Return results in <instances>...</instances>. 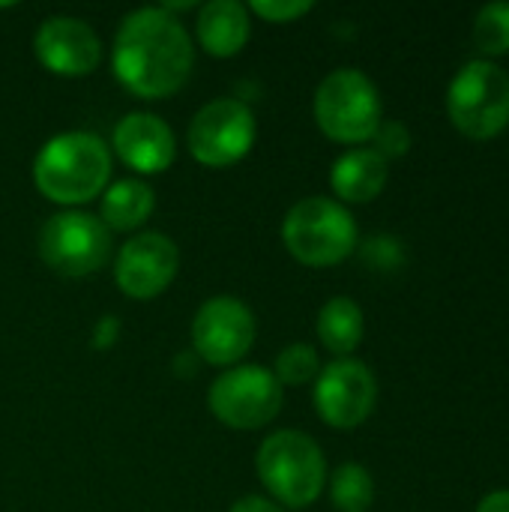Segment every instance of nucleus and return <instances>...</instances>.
Returning a JSON list of instances; mask_svg holds the SVG:
<instances>
[{
    "mask_svg": "<svg viewBox=\"0 0 509 512\" xmlns=\"http://www.w3.org/2000/svg\"><path fill=\"white\" fill-rule=\"evenodd\" d=\"M195 48L189 30L162 6L129 12L114 36V78L138 99L174 96L192 72Z\"/></svg>",
    "mask_w": 509,
    "mask_h": 512,
    "instance_id": "1",
    "label": "nucleus"
},
{
    "mask_svg": "<svg viewBox=\"0 0 509 512\" xmlns=\"http://www.w3.org/2000/svg\"><path fill=\"white\" fill-rule=\"evenodd\" d=\"M111 153L93 132H60L42 144L33 159V183L42 198L75 207L108 189Z\"/></svg>",
    "mask_w": 509,
    "mask_h": 512,
    "instance_id": "2",
    "label": "nucleus"
},
{
    "mask_svg": "<svg viewBox=\"0 0 509 512\" xmlns=\"http://www.w3.org/2000/svg\"><path fill=\"white\" fill-rule=\"evenodd\" d=\"M255 468L270 501L288 510H306L315 504L327 483L321 447L315 438L297 429H282L264 438L255 456Z\"/></svg>",
    "mask_w": 509,
    "mask_h": 512,
    "instance_id": "3",
    "label": "nucleus"
},
{
    "mask_svg": "<svg viewBox=\"0 0 509 512\" xmlns=\"http://www.w3.org/2000/svg\"><path fill=\"white\" fill-rule=\"evenodd\" d=\"M282 243L306 267H333L354 252L357 222L333 198H303L285 213Z\"/></svg>",
    "mask_w": 509,
    "mask_h": 512,
    "instance_id": "4",
    "label": "nucleus"
},
{
    "mask_svg": "<svg viewBox=\"0 0 509 512\" xmlns=\"http://www.w3.org/2000/svg\"><path fill=\"white\" fill-rule=\"evenodd\" d=\"M315 120L339 144L372 141L381 126L378 87L360 69H336L315 90Z\"/></svg>",
    "mask_w": 509,
    "mask_h": 512,
    "instance_id": "5",
    "label": "nucleus"
},
{
    "mask_svg": "<svg viewBox=\"0 0 509 512\" xmlns=\"http://www.w3.org/2000/svg\"><path fill=\"white\" fill-rule=\"evenodd\" d=\"M447 111L468 138L501 135L509 126V75L492 60L465 63L447 90Z\"/></svg>",
    "mask_w": 509,
    "mask_h": 512,
    "instance_id": "6",
    "label": "nucleus"
},
{
    "mask_svg": "<svg viewBox=\"0 0 509 512\" xmlns=\"http://www.w3.org/2000/svg\"><path fill=\"white\" fill-rule=\"evenodd\" d=\"M39 258L60 276H90L111 258V231L93 213L63 210L42 225Z\"/></svg>",
    "mask_w": 509,
    "mask_h": 512,
    "instance_id": "7",
    "label": "nucleus"
},
{
    "mask_svg": "<svg viewBox=\"0 0 509 512\" xmlns=\"http://www.w3.org/2000/svg\"><path fill=\"white\" fill-rule=\"evenodd\" d=\"M285 387L264 366H231L207 393L210 414L228 429H261L276 420Z\"/></svg>",
    "mask_w": 509,
    "mask_h": 512,
    "instance_id": "8",
    "label": "nucleus"
},
{
    "mask_svg": "<svg viewBox=\"0 0 509 512\" xmlns=\"http://www.w3.org/2000/svg\"><path fill=\"white\" fill-rule=\"evenodd\" d=\"M258 123L246 102L213 99L189 123L186 144L195 162L204 168H231L255 144Z\"/></svg>",
    "mask_w": 509,
    "mask_h": 512,
    "instance_id": "9",
    "label": "nucleus"
},
{
    "mask_svg": "<svg viewBox=\"0 0 509 512\" xmlns=\"http://www.w3.org/2000/svg\"><path fill=\"white\" fill-rule=\"evenodd\" d=\"M255 345V315L237 297L207 300L192 321V354L210 366H237Z\"/></svg>",
    "mask_w": 509,
    "mask_h": 512,
    "instance_id": "10",
    "label": "nucleus"
},
{
    "mask_svg": "<svg viewBox=\"0 0 509 512\" xmlns=\"http://www.w3.org/2000/svg\"><path fill=\"white\" fill-rule=\"evenodd\" d=\"M378 402V381L372 369L360 360H333L315 378V408L318 417L333 429L360 426Z\"/></svg>",
    "mask_w": 509,
    "mask_h": 512,
    "instance_id": "11",
    "label": "nucleus"
},
{
    "mask_svg": "<svg viewBox=\"0 0 509 512\" xmlns=\"http://www.w3.org/2000/svg\"><path fill=\"white\" fill-rule=\"evenodd\" d=\"M180 252L177 243L159 231L135 234L123 243L114 258V282L132 300L159 297L177 276Z\"/></svg>",
    "mask_w": 509,
    "mask_h": 512,
    "instance_id": "12",
    "label": "nucleus"
},
{
    "mask_svg": "<svg viewBox=\"0 0 509 512\" xmlns=\"http://www.w3.org/2000/svg\"><path fill=\"white\" fill-rule=\"evenodd\" d=\"M36 60L60 78H84L96 72L102 60L99 33L72 15H51L39 24L33 36Z\"/></svg>",
    "mask_w": 509,
    "mask_h": 512,
    "instance_id": "13",
    "label": "nucleus"
},
{
    "mask_svg": "<svg viewBox=\"0 0 509 512\" xmlns=\"http://www.w3.org/2000/svg\"><path fill=\"white\" fill-rule=\"evenodd\" d=\"M111 144L114 153L138 174H162L177 156L171 126L150 111H132L120 117Z\"/></svg>",
    "mask_w": 509,
    "mask_h": 512,
    "instance_id": "14",
    "label": "nucleus"
},
{
    "mask_svg": "<svg viewBox=\"0 0 509 512\" xmlns=\"http://www.w3.org/2000/svg\"><path fill=\"white\" fill-rule=\"evenodd\" d=\"M195 33L210 57H234L246 48L252 33L249 9L237 0H210L198 12Z\"/></svg>",
    "mask_w": 509,
    "mask_h": 512,
    "instance_id": "15",
    "label": "nucleus"
},
{
    "mask_svg": "<svg viewBox=\"0 0 509 512\" xmlns=\"http://www.w3.org/2000/svg\"><path fill=\"white\" fill-rule=\"evenodd\" d=\"M330 186L342 201L366 204L387 186V159L375 150H348L333 162Z\"/></svg>",
    "mask_w": 509,
    "mask_h": 512,
    "instance_id": "16",
    "label": "nucleus"
},
{
    "mask_svg": "<svg viewBox=\"0 0 509 512\" xmlns=\"http://www.w3.org/2000/svg\"><path fill=\"white\" fill-rule=\"evenodd\" d=\"M156 207V195L144 180H117L102 192L99 219L108 231H135L141 228Z\"/></svg>",
    "mask_w": 509,
    "mask_h": 512,
    "instance_id": "17",
    "label": "nucleus"
},
{
    "mask_svg": "<svg viewBox=\"0 0 509 512\" xmlns=\"http://www.w3.org/2000/svg\"><path fill=\"white\" fill-rule=\"evenodd\" d=\"M318 339L336 357H348L363 342V309L351 297H333L318 312Z\"/></svg>",
    "mask_w": 509,
    "mask_h": 512,
    "instance_id": "18",
    "label": "nucleus"
},
{
    "mask_svg": "<svg viewBox=\"0 0 509 512\" xmlns=\"http://www.w3.org/2000/svg\"><path fill=\"white\" fill-rule=\"evenodd\" d=\"M330 498L339 512H366L375 498V483L372 474L363 465H342L330 477Z\"/></svg>",
    "mask_w": 509,
    "mask_h": 512,
    "instance_id": "19",
    "label": "nucleus"
},
{
    "mask_svg": "<svg viewBox=\"0 0 509 512\" xmlns=\"http://www.w3.org/2000/svg\"><path fill=\"white\" fill-rule=\"evenodd\" d=\"M276 381L282 387H303L309 381H315L321 375V360L318 351L312 345H288L279 357H276V369H273Z\"/></svg>",
    "mask_w": 509,
    "mask_h": 512,
    "instance_id": "20",
    "label": "nucleus"
},
{
    "mask_svg": "<svg viewBox=\"0 0 509 512\" xmlns=\"http://www.w3.org/2000/svg\"><path fill=\"white\" fill-rule=\"evenodd\" d=\"M474 42L483 54L509 51V3H489L474 21Z\"/></svg>",
    "mask_w": 509,
    "mask_h": 512,
    "instance_id": "21",
    "label": "nucleus"
},
{
    "mask_svg": "<svg viewBox=\"0 0 509 512\" xmlns=\"http://www.w3.org/2000/svg\"><path fill=\"white\" fill-rule=\"evenodd\" d=\"M363 258H366L369 267L396 270V267H402V261H405V246H402L396 237H390V234H378V237H372V240L363 246Z\"/></svg>",
    "mask_w": 509,
    "mask_h": 512,
    "instance_id": "22",
    "label": "nucleus"
},
{
    "mask_svg": "<svg viewBox=\"0 0 509 512\" xmlns=\"http://www.w3.org/2000/svg\"><path fill=\"white\" fill-rule=\"evenodd\" d=\"M246 9L255 12V15L264 18V21L288 24V21H297V18H303L306 12H312V3H309V0H255V3H249Z\"/></svg>",
    "mask_w": 509,
    "mask_h": 512,
    "instance_id": "23",
    "label": "nucleus"
},
{
    "mask_svg": "<svg viewBox=\"0 0 509 512\" xmlns=\"http://www.w3.org/2000/svg\"><path fill=\"white\" fill-rule=\"evenodd\" d=\"M408 147H411V132L402 126V123H396V120H381V126H378V132H375V153H381L384 159H390V156H405L408 153Z\"/></svg>",
    "mask_w": 509,
    "mask_h": 512,
    "instance_id": "24",
    "label": "nucleus"
},
{
    "mask_svg": "<svg viewBox=\"0 0 509 512\" xmlns=\"http://www.w3.org/2000/svg\"><path fill=\"white\" fill-rule=\"evenodd\" d=\"M228 512H285V510H282L276 501H270L267 495H246V498L234 501Z\"/></svg>",
    "mask_w": 509,
    "mask_h": 512,
    "instance_id": "25",
    "label": "nucleus"
},
{
    "mask_svg": "<svg viewBox=\"0 0 509 512\" xmlns=\"http://www.w3.org/2000/svg\"><path fill=\"white\" fill-rule=\"evenodd\" d=\"M117 333H120V321L111 318V315H105V318L96 324V330H93V348H108V345H114Z\"/></svg>",
    "mask_w": 509,
    "mask_h": 512,
    "instance_id": "26",
    "label": "nucleus"
},
{
    "mask_svg": "<svg viewBox=\"0 0 509 512\" xmlns=\"http://www.w3.org/2000/svg\"><path fill=\"white\" fill-rule=\"evenodd\" d=\"M477 512H509V492H492L480 501Z\"/></svg>",
    "mask_w": 509,
    "mask_h": 512,
    "instance_id": "27",
    "label": "nucleus"
}]
</instances>
